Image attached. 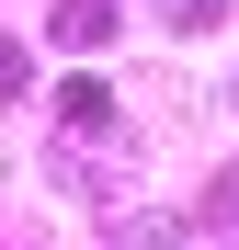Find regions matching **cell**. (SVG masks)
I'll return each instance as SVG.
<instances>
[{
	"label": "cell",
	"mask_w": 239,
	"mask_h": 250,
	"mask_svg": "<svg viewBox=\"0 0 239 250\" xmlns=\"http://www.w3.org/2000/svg\"><path fill=\"white\" fill-rule=\"evenodd\" d=\"M57 34H68V46H103V34H114V0H68Z\"/></svg>",
	"instance_id": "cell-3"
},
{
	"label": "cell",
	"mask_w": 239,
	"mask_h": 250,
	"mask_svg": "<svg viewBox=\"0 0 239 250\" xmlns=\"http://www.w3.org/2000/svg\"><path fill=\"white\" fill-rule=\"evenodd\" d=\"M57 114H68V137H103V125H114V80H68Z\"/></svg>",
	"instance_id": "cell-2"
},
{
	"label": "cell",
	"mask_w": 239,
	"mask_h": 250,
	"mask_svg": "<svg viewBox=\"0 0 239 250\" xmlns=\"http://www.w3.org/2000/svg\"><path fill=\"white\" fill-rule=\"evenodd\" d=\"M23 91V46H0V103H12Z\"/></svg>",
	"instance_id": "cell-5"
},
{
	"label": "cell",
	"mask_w": 239,
	"mask_h": 250,
	"mask_svg": "<svg viewBox=\"0 0 239 250\" xmlns=\"http://www.w3.org/2000/svg\"><path fill=\"white\" fill-rule=\"evenodd\" d=\"M114 250H205V228H194V216H159V205H137V216H114Z\"/></svg>",
	"instance_id": "cell-1"
},
{
	"label": "cell",
	"mask_w": 239,
	"mask_h": 250,
	"mask_svg": "<svg viewBox=\"0 0 239 250\" xmlns=\"http://www.w3.org/2000/svg\"><path fill=\"white\" fill-rule=\"evenodd\" d=\"M205 228H239V159H228V171L205 182Z\"/></svg>",
	"instance_id": "cell-4"
}]
</instances>
